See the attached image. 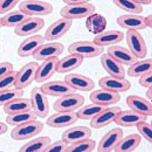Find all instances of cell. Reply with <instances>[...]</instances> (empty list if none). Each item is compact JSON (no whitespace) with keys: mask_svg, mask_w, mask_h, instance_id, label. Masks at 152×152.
I'll return each mask as SVG.
<instances>
[{"mask_svg":"<svg viewBox=\"0 0 152 152\" xmlns=\"http://www.w3.org/2000/svg\"><path fill=\"white\" fill-rule=\"evenodd\" d=\"M68 51L69 53L78 54L83 58H91L102 55L105 48L97 45L93 41H79L70 44Z\"/></svg>","mask_w":152,"mask_h":152,"instance_id":"cell-1","label":"cell"},{"mask_svg":"<svg viewBox=\"0 0 152 152\" xmlns=\"http://www.w3.org/2000/svg\"><path fill=\"white\" fill-rule=\"evenodd\" d=\"M44 127L42 122L36 120L15 126L11 131L10 136L14 140H25L39 134Z\"/></svg>","mask_w":152,"mask_h":152,"instance_id":"cell-2","label":"cell"},{"mask_svg":"<svg viewBox=\"0 0 152 152\" xmlns=\"http://www.w3.org/2000/svg\"><path fill=\"white\" fill-rule=\"evenodd\" d=\"M32 110L37 117L45 118L50 113V105L47 95L42 91L40 87L35 86L30 93Z\"/></svg>","mask_w":152,"mask_h":152,"instance_id":"cell-3","label":"cell"},{"mask_svg":"<svg viewBox=\"0 0 152 152\" xmlns=\"http://www.w3.org/2000/svg\"><path fill=\"white\" fill-rule=\"evenodd\" d=\"M85 102V98L78 93H70L59 97L53 104L56 112H75L81 107Z\"/></svg>","mask_w":152,"mask_h":152,"instance_id":"cell-4","label":"cell"},{"mask_svg":"<svg viewBox=\"0 0 152 152\" xmlns=\"http://www.w3.org/2000/svg\"><path fill=\"white\" fill-rule=\"evenodd\" d=\"M19 10L28 16H47L53 12L50 3L39 0H25L19 4Z\"/></svg>","mask_w":152,"mask_h":152,"instance_id":"cell-5","label":"cell"},{"mask_svg":"<svg viewBox=\"0 0 152 152\" xmlns=\"http://www.w3.org/2000/svg\"><path fill=\"white\" fill-rule=\"evenodd\" d=\"M39 63L30 62L23 66L16 74V82L14 87L23 90L29 86L35 80L36 74L39 67Z\"/></svg>","mask_w":152,"mask_h":152,"instance_id":"cell-6","label":"cell"},{"mask_svg":"<svg viewBox=\"0 0 152 152\" xmlns=\"http://www.w3.org/2000/svg\"><path fill=\"white\" fill-rule=\"evenodd\" d=\"M95 6L91 3L66 5L61 9L59 13L62 18L73 20L87 18L96 11Z\"/></svg>","mask_w":152,"mask_h":152,"instance_id":"cell-7","label":"cell"},{"mask_svg":"<svg viewBox=\"0 0 152 152\" xmlns=\"http://www.w3.org/2000/svg\"><path fill=\"white\" fill-rule=\"evenodd\" d=\"M126 39L129 50L138 59L146 57L147 47L144 39L138 31L127 30Z\"/></svg>","mask_w":152,"mask_h":152,"instance_id":"cell-8","label":"cell"},{"mask_svg":"<svg viewBox=\"0 0 152 152\" xmlns=\"http://www.w3.org/2000/svg\"><path fill=\"white\" fill-rule=\"evenodd\" d=\"M124 135V131L121 128L115 127L112 129L101 138L97 151L98 152H112L117 147Z\"/></svg>","mask_w":152,"mask_h":152,"instance_id":"cell-9","label":"cell"},{"mask_svg":"<svg viewBox=\"0 0 152 152\" xmlns=\"http://www.w3.org/2000/svg\"><path fill=\"white\" fill-rule=\"evenodd\" d=\"M73 22V20L64 18L54 22L47 29L44 36L45 40L53 41L61 38L69 31Z\"/></svg>","mask_w":152,"mask_h":152,"instance_id":"cell-10","label":"cell"},{"mask_svg":"<svg viewBox=\"0 0 152 152\" xmlns=\"http://www.w3.org/2000/svg\"><path fill=\"white\" fill-rule=\"evenodd\" d=\"M76 112H57L47 120V125L52 128L61 129L75 124L79 120Z\"/></svg>","mask_w":152,"mask_h":152,"instance_id":"cell-11","label":"cell"},{"mask_svg":"<svg viewBox=\"0 0 152 152\" xmlns=\"http://www.w3.org/2000/svg\"><path fill=\"white\" fill-rule=\"evenodd\" d=\"M98 84L101 88L119 94L126 92L132 86L131 83L127 79L110 75L101 78L98 81Z\"/></svg>","mask_w":152,"mask_h":152,"instance_id":"cell-12","label":"cell"},{"mask_svg":"<svg viewBox=\"0 0 152 152\" xmlns=\"http://www.w3.org/2000/svg\"><path fill=\"white\" fill-rule=\"evenodd\" d=\"M45 25L44 19L38 17H30L14 28L15 34L27 37L40 31Z\"/></svg>","mask_w":152,"mask_h":152,"instance_id":"cell-13","label":"cell"},{"mask_svg":"<svg viewBox=\"0 0 152 152\" xmlns=\"http://www.w3.org/2000/svg\"><path fill=\"white\" fill-rule=\"evenodd\" d=\"M64 46L59 42L43 44L33 56L34 59L43 61L53 57H58L63 53Z\"/></svg>","mask_w":152,"mask_h":152,"instance_id":"cell-14","label":"cell"},{"mask_svg":"<svg viewBox=\"0 0 152 152\" xmlns=\"http://www.w3.org/2000/svg\"><path fill=\"white\" fill-rule=\"evenodd\" d=\"M121 110V108L119 107H108L91 120L90 123L91 127L94 129H102L113 123Z\"/></svg>","mask_w":152,"mask_h":152,"instance_id":"cell-15","label":"cell"},{"mask_svg":"<svg viewBox=\"0 0 152 152\" xmlns=\"http://www.w3.org/2000/svg\"><path fill=\"white\" fill-rule=\"evenodd\" d=\"M64 80L75 91L88 92L92 91L95 83L92 79L78 73L69 74L65 75Z\"/></svg>","mask_w":152,"mask_h":152,"instance_id":"cell-16","label":"cell"},{"mask_svg":"<svg viewBox=\"0 0 152 152\" xmlns=\"http://www.w3.org/2000/svg\"><path fill=\"white\" fill-rule=\"evenodd\" d=\"M40 88L47 96L58 97L76 91L64 80L48 81L42 85Z\"/></svg>","mask_w":152,"mask_h":152,"instance_id":"cell-17","label":"cell"},{"mask_svg":"<svg viewBox=\"0 0 152 152\" xmlns=\"http://www.w3.org/2000/svg\"><path fill=\"white\" fill-rule=\"evenodd\" d=\"M43 36L35 35L25 39L21 42L18 49V54L22 58L33 56L38 48L45 42Z\"/></svg>","mask_w":152,"mask_h":152,"instance_id":"cell-18","label":"cell"},{"mask_svg":"<svg viewBox=\"0 0 152 152\" xmlns=\"http://www.w3.org/2000/svg\"><path fill=\"white\" fill-rule=\"evenodd\" d=\"M89 98L92 103L108 107L118 103L120 101L121 96L119 93L101 88L91 92Z\"/></svg>","mask_w":152,"mask_h":152,"instance_id":"cell-19","label":"cell"},{"mask_svg":"<svg viewBox=\"0 0 152 152\" xmlns=\"http://www.w3.org/2000/svg\"><path fill=\"white\" fill-rule=\"evenodd\" d=\"M118 25L127 30L137 31L146 28L144 17L135 14H125L119 16L116 20Z\"/></svg>","mask_w":152,"mask_h":152,"instance_id":"cell-20","label":"cell"},{"mask_svg":"<svg viewBox=\"0 0 152 152\" xmlns=\"http://www.w3.org/2000/svg\"><path fill=\"white\" fill-rule=\"evenodd\" d=\"M91 135L92 131L88 126H76L65 130L62 134L61 139L70 145L90 138Z\"/></svg>","mask_w":152,"mask_h":152,"instance_id":"cell-21","label":"cell"},{"mask_svg":"<svg viewBox=\"0 0 152 152\" xmlns=\"http://www.w3.org/2000/svg\"><path fill=\"white\" fill-rule=\"evenodd\" d=\"M148 117L131 110L119 112L114 123L123 127H134L141 121H146Z\"/></svg>","mask_w":152,"mask_h":152,"instance_id":"cell-22","label":"cell"},{"mask_svg":"<svg viewBox=\"0 0 152 152\" xmlns=\"http://www.w3.org/2000/svg\"><path fill=\"white\" fill-rule=\"evenodd\" d=\"M58 60V57H53L43 61L38 67L35 81L38 83H42L49 80L57 72V64Z\"/></svg>","mask_w":152,"mask_h":152,"instance_id":"cell-23","label":"cell"},{"mask_svg":"<svg viewBox=\"0 0 152 152\" xmlns=\"http://www.w3.org/2000/svg\"><path fill=\"white\" fill-rule=\"evenodd\" d=\"M126 103L131 110L147 117L152 116V103L145 98L137 95H129L126 97Z\"/></svg>","mask_w":152,"mask_h":152,"instance_id":"cell-24","label":"cell"},{"mask_svg":"<svg viewBox=\"0 0 152 152\" xmlns=\"http://www.w3.org/2000/svg\"><path fill=\"white\" fill-rule=\"evenodd\" d=\"M100 61L102 67L110 76L119 78L125 77V70L124 65L107 53H102L101 55Z\"/></svg>","mask_w":152,"mask_h":152,"instance_id":"cell-25","label":"cell"},{"mask_svg":"<svg viewBox=\"0 0 152 152\" xmlns=\"http://www.w3.org/2000/svg\"><path fill=\"white\" fill-rule=\"evenodd\" d=\"M107 53L123 65L130 66L138 60L129 49L121 46L114 45L109 47Z\"/></svg>","mask_w":152,"mask_h":152,"instance_id":"cell-26","label":"cell"},{"mask_svg":"<svg viewBox=\"0 0 152 152\" xmlns=\"http://www.w3.org/2000/svg\"><path fill=\"white\" fill-rule=\"evenodd\" d=\"M124 34L123 32L112 30L97 35L93 41L97 45L104 47L118 44L124 40Z\"/></svg>","mask_w":152,"mask_h":152,"instance_id":"cell-27","label":"cell"},{"mask_svg":"<svg viewBox=\"0 0 152 152\" xmlns=\"http://www.w3.org/2000/svg\"><path fill=\"white\" fill-rule=\"evenodd\" d=\"M84 58L75 53H69L59 59L57 64V72L60 74L68 73L79 67L83 63Z\"/></svg>","mask_w":152,"mask_h":152,"instance_id":"cell-28","label":"cell"},{"mask_svg":"<svg viewBox=\"0 0 152 152\" xmlns=\"http://www.w3.org/2000/svg\"><path fill=\"white\" fill-rule=\"evenodd\" d=\"M85 25L90 33L93 34H99L106 29L107 20L102 15L93 13L87 17Z\"/></svg>","mask_w":152,"mask_h":152,"instance_id":"cell-29","label":"cell"},{"mask_svg":"<svg viewBox=\"0 0 152 152\" xmlns=\"http://www.w3.org/2000/svg\"><path fill=\"white\" fill-rule=\"evenodd\" d=\"M51 142V139L49 137H39L24 144L18 151L20 152H44Z\"/></svg>","mask_w":152,"mask_h":152,"instance_id":"cell-30","label":"cell"},{"mask_svg":"<svg viewBox=\"0 0 152 152\" xmlns=\"http://www.w3.org/2000/svg\"><path fill=\"white\" fill-rule=\"evenodd\" d=\"M142 142V137L137 133L129 135L121 138L115 148V152H131L139 146Z\"/></svg>","mask_w":152,"mask_h":152,"instance_id":"cell-31","label":"cell"},{"mask_svg":"<svg viewBox=\"0 0 152 152\" xmlns=\"http://www.w3.org/2000/svg\"><path fill=\"white\" fill-rule=\"evenodd\" d=\"M32 110L31 102L29 98H17L3 106V111L7 115Z\"/></svg>","mask_w":152,"mask_h":152,"instance_id":"cell-32","label":"cell"},{"mask_svg":"<svg viewBox=\"0 0 152 152\" xmlns=\"http://www.w3.org/2000/svg\"><path fill=\"white\" fill-rule=\"evenodd\" d=\"M38 117L32 110L7 115L6 117L7 124L12 126H17L23 124L36 120Z\"/></svg>","mask_w":152,"mask_h":152,"instance_id":"cell-33","label":"cell"},{"mask_svg":"<svg viewBox=\"0 0 152 152\" xmlns=\"http://www.w3.org/2000/svg\"><path fill=\"white\" fill-rule=\"evenodd\" d=\"M152 71V59H143L135 62L130 65L127 71V75L133 78H138L148 72Z\"/></svg>","mask_w":152,"mask_h":152,"instance_id":"cell-34","label":"cell"},{"mask_svg":"<svg viewBox=\"0 0 152 152\" xmlns=\"http://www.w3.org/2000/svg\"><path fill=\"white\" fill-rule=\"evenodd\" d=\"M30 16L20 10L10 12L1 18L2 27L16 28Z\"/></svg>","mask_w":152,"mask_h":152,"instance_id":"cell-35","label":"cell"},{"mask_svg":"<svg viewBox=\"0 0 152 152\" xmlns=\"http://www.w3.org/2000/svg\"><path fill=\"white\" fill-rule=\"evenodd\" d=\"M107 107L92 103L91 104L86 105L80 109L76 112V114L79 119L91 120L96 116L101 111Z\"/></svg>","mask_w":152,"mask_h":152,"instance_id":"cell-36","label":"cell"},{"mask_svg":"<svg viewBox=\"0 0 152 152\" xmlns=\"http://www.w3.org/2000/svg\"><path fill=\"white\" fill-rule=\"evenodd\" d=\"M96 146V141L88 138L70 144L66 152H91Z\"/></svg>","mask_w":152,"mask_h":152,"instance_id":"cell-37","label":"cell"},{"mask_svg":"<svg viewBox=\"0 0 152 152\" xmlns=\"http://www.w3.org/2000/svg\"><path fill=\"white\" fill-rule=\"evenodd\" d=\"M113 2L120 9L131 14H139L143 12L142 6L132 0H113Z\"/></svg>","mask_w":152,"mask_h":152,"instance_id":"cell-38","label":"cell"},{"mask_svg":"<svg viewBox=\"0 0 152 152\" xmlns=\"http://www.w3.org/2000/svg\"><path fill=\"white\" fill-rule=\"evenodd\" d=\"M23 95V90L15 88L0 91V107L5 106L17 98L22 97Z\"/></svg>","mask_w":152,"mask_h":152,"instance_id":"cell-39","label":"cell"},{"mask_svg":"<svg viewBox=\"0 0 152 152\" xmlns=\"http://www.w3.org/2000/svg\"><path fill=\"white\" fill-rule=\"evenodd\" d=\"M17 71H13L0 79V91L9 90L15 86Z\"/></svg>","mask_w":152,"mask_h":152,"instance_id":"cell-40","label":"cell"},{"mask_svg":"<svg viewBox=\"0 0 152 152\" xmlns=\"http://www.w3.org/2000/svg\"><path fill=\"white\" fill-rule=\"evenodd\" d=\"M139 133L149 143L152 142V125L146 121H141L137 125Z\"/></svg>","mask_w":152,"mask_h":152,"instance_id":"cell-41","label":"cell"},{"mask_svg":"<svg viewBox=\"0 0 152 152\" xmlns=\"http://www.w3.org/2000/svg\"><path fill=\"white\" fill-rule=\"evenodd\" d=\"M69 144L63 139L51 143L44 152H66Z\"/></svg>","mask_w":152,"mask_h":152,"instance_id":"cell-42","label":"cell"},{"mask_svg":"<svg viewBox=\"0 0 152 152\" xmlns=\"http://www.w3.org/2000/svg\"><path fill=\"white\" fill-rule=\"evenodd\" d=\"M21 0H0V14H5L13 9Z\"/></svg>","mask_w":152,"mask_h":152,"instance_id":"cell-43","label":"cell"},{"mask_svg":"<svg viewBox=\"0 0 152 152\" xmlns=\"http://www.w3.org/2000/svg\"><path fill=\"white\" fill-rule=\"evenodd\" d=\"M139 78L138 83L141 86L146 88L152 87V71L144 74Z\"/></svg>","mask_w":152,"mask_h":152,"instance_id":"cell-44","label":"cell"},{"mask_svg":"<svg viewBox=\"0 0 152 152\" xmlns=\"http://www.w3.org/2000/svg\"><path fill=\"white\" fill-rule=\"evenodd\" d=\"M13 70V64L9 62L0 63V79Z\"/></svg>","mask_w":152,"mask_h":152,"instance_id":"cell-45","label":"cell"},{"mask_svg":"<svg viewBox=\"0 0 152 152\" xmlns=\"http://www.w3.org/2000/svg\"><path fill=\"white\" fill-rule=\"evenodd\" d=\"M91 0H62L66 5H76L89 3Z\"/></svg>","mask_w":152,"mask_h":152,"instance_id":"cell-46","label":"cell"},{"mask_svg":"<svg viewBox=\"0 0 152 152\" xmlns=\"http://www.w3.org/2000/svg\"><path fill=\"white\" fill-rule=\"evenodd\" d=\"M8 130V126L3 122L0 121V136L5 134Z\"/></svg>","mask_w":152,"mask_h":152,"instance_id":"cell-47","label":"cell"},{"mask_svg":"<svg viewBox=\"0 0 152 152\" xmlns=\"http://www.w3.org/2000/svg\"><path fill=\"white\" fill-rule=\"evenodd\" d=\"M144 23L147 28H152V15H149L144 17Z\"/></svg>","mask_w":152,"mask_h":152,"instance_id":"cell-48","label":"cell"},{"mask_svg":"<svg viewBox=\"0 0 152 152\" xmlns=\"http://www.w3.org/2000/svg\"><path fill=\"white\" fill-rule=\"evenodd\" d=\"M132 1L142 6L150 5L152 2V0H132Z\"/></svg>","mask_w":152,"mask_h":152,"instance_id":"cell-49","label":"cell"},{"mask_svg":"<svg viewBox=\"0 0 152 152\" xmlns=\"http://www.w3.org/2000/svg\"><path fill=\"white\" fill-rule=\"evenodd\" d=\"M145 96L148 100H152V87L147 88L145 92Z\"/></svg>","mask_w":152,"mask_h":152,"instance_id":"cell-50","label":"cell"},{"mask_svg":"<svg viewBox=\"0 0 152 152\" xmlns=\"http://www.w3.org/2000/svg\"><path fill=\"white\" fill-rule=\"evenodd\" d=\"M2 27V24H1V18L0 17V28Z\"/></svg>","mask_w":152,"mask_h":152,"instance_id":"cell-51","label":"cell"},{"mask_svg":"<svg viewBox=\"0 0 152 152\" xmlns=\"http://www.w3.org/2000/svg\"><path fill=\"white\" fill-rule=\"evenodd\" d=\"M0 49H1V45H0Z\"/></svg>","mask_w":152,"mask_h":152,"instance_id":"cell-52","label":"cell"}]
</instances>
